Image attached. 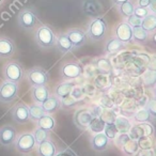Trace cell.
<instances>
[{
  "instance_id": "obj_8",
  "label": "cell",
  "mask_w": 156,
  "mask_h": 156,
  "mask_svg": "<svg viewBox=\"0 0 156 156\" xmlns=\"http://www.w3.org/2000/svg\"><path fill=\"white\" fill-rule=\"evenodd\" d=\"M113 37L124 44H128L133 42V27L126 20L119 23L113 29Z\"/></svg>"
},
{
  "instance_id": "obj_52",
  "label": "cell",
  "mask_w": 156,
  "mask_h": 156,
  "mask_svg": "<svg viewBox=\"0 0 156 156\" xmlns=\"http://www.w3.org/2000/svg\"><path fill=\"white\" fill-rule=\"evenodd\" d=\"M2 2H3V0H0V5H1Z\"/></svg>"
},
{
  "instance_id": "obj_35",
  "label": "cell",
  "mask_w": 156,
  "mask_h": 156,
  "mask_svg": "<svg viewBox=\"0 0 156 156\" xmlns=\"http://www.w3.org/2000/svg\"><path fill=\"white\" fill-rule=\"evenodd\" d=\"M129 140H130V137H129V135H128V133H119V134L115 136V138L113 139V142H115V147L121 150Z\"/></svg>"
},
{
  "instance_id": "obj_14",
  "label": "cell",
  "mask_w": 156,
  "mask_h": 156,
  "mask_svg": "<svg viewBox=\"0 0 156 156\" xmlns=\"http://www.w3.org/2000/svg\"><path fill=\"white\" fill-rule=\"evenodd\" d=\"M66 35L69 37V41L72 42L74 46V49L76 48H80L81 46H83L87 42V33L86 31H83L80 28H72L69 29L66 32Z\"/></svg>"
},
{
  "instance_id": "obj_6",
  "label": "cell",
  "mask_w": 156,
  "mask_h": 156,
  "mask_svg": "<svg viewBox=\"0 0 156 156\" xmlns=\"http://www.w3.org/2000/svg\"><path fill=\"white\" fill-rule=\"evenodd\" d=\"M20 88L18 83L5 80L0 83V103L10 104L18 98Z\"/></svg>"
},
{
  "instance_id": "obj_1",
  "label": "cell",
  "mask_w": 156,
  "mask_h": 156,
  "mask_svg": "<svg viewBox=\"0 0 156 156\" xmlns=\"http://www.w3.org/2000/svg\"><path fill=\"white\" fill-rule=\"evenodd\" d=\"M107 29H108V25L106 20L102 16H98V17H94L89 23L86 33L92 42H98L105 37Z\"/></svg>"
},
{
  "instance_id": "obj_3",
  "label": "cell",
  "mask_w": 156,
  "mask_h": 156,
  "mask_svg": "<svg viewBox=\"0 0 156 156\" xmlns=\"http://www.w3.org/2000/svg\"><path fill=\"white\" fill-rule=\"evenodd\" d=\"M2 74L5 80L20 83L23 78H24L25 69L18 61H10V62L5 64Z\"/></svg>"
},
{
  "instance_id": "obj_19",
  "label": "cell",
  "mask_w": 156,
  "mask_h": 156,
  "mask_svg": "<svg viewBox=\"0 0 156 156\" xmlns=\"http://www.w3.org/2000/svg\"><path fill=\"white\" fill-rule=\"evenodd\" d=\"M41 106L46 115H54L61 108V100L54 94H50L49 98L42 103Z\"/></svg>"
},
{
  "instance_id": "obj_16",
  "label": "cell",
  "mask_w": 156,
  "mask_h": 156,
  "mask_svg": "<svg viewBox=\"0 0 156 156\" xmlns=\"http://www.w3.org/2000/svg\"><path fill=\"white\" fill-rule=\"evenodd\" d=\"M15 52V44L11 39L0 37V58H11Z\"/></svg>"
},
{
  "instance_id": "obj_48",
  "label": "cell",
  "mask_w": 156,
  "mask_h": 156,
  "mask_svg": "<svg viewBox=\"0 0 156 156\" xmlns=\"http://www.w3.org/2000/svg\"><path fill=\"white\" fill-rule=\"evenodd\" d=\"M126 1H128V0H111V2L115 5H122V3L126 2Z\"/></svg>"
},
{
  "instance_id": "obj_45",
  "label": "cell",
  "mask_w": 156,
  "mask_h": 156,
  "mask_svg": "<svg viewBox=\"0 0 156 156\" xmlns=\"http://www.w3.org/2000/svg\"><path fill=\"white\" fill-rule=\"evenodd\" d=\"M147 69L152 72H156V57H152L147 64Z\"/></svg>"
},
{
  "instance_id": "obj_2",
  "label": "cell",
  "mask_w": 156,
  "mask_h": 156,
  "mask_svg": "<svg viewBox=\"0 0 156 156\" xmlns=\"http://www.w3.org/2000/svg\"><path fill=\"white\" fill-rule=\"evenodd\" d=\"M56 33L47 25H41L34 33V41L41 48L48 49L56 44Z\"/></svg>"
},
{
  "instance_id": "obj_38",
  "label": "cell",
  "mask_w": 156,
  "mask_h": 156,
  "mask_svg": "<svg viewBox=\"0 0 156 156\" xmlns=\"http://www.w3.org/2000/svg\"><path fill=\"white\" fill-rule=\"evenodd\" d=\"M103 133H104V134L106 135V136L108 137L111 141H113V139L115 138V136L119 134V132H118L115 123L113 124H106V126H105V128H104V132Z\"/></svg>"
},
{
  "instance_id": "obj_5",
  "label": "cell",
  "mask_w": 156,
  "mask_h": 156,
  "mask_svg": "<svg viewBox=\"0 0 156 156\" xmlns=\"http://www.w3.org/2000/svg\"><path fill=\"white\" fill-rule=\"evenodd\" d=\"M26 80L31 87L46 86L49 81V73L41 66L31 67L26 72Z\"/></svg>"
},
{
  "instance_id": "obj_22",
  "label": "cell",
  "mask_w": 156,
  "mask_h": 156,
  "mask_svg": "<svg viewBox=\"0 0 156 156\" xmlns=\"http://www.w3.org/2000/svg\"><path fill=\"white\" fill-rule=\"evenodd\" d=\"M132 122L133 124H142V123H152L154 124L155 119H153L150 112L147 111V109L145 107L140 108L133 115L132 117Z\"/></svg>"
},
{
  "instance_id": "obj_41",
  "label": "cell",
  "mask_w": 156,
  "mask_h": 156,
  "mask_svg": "<svg viewBox=\"0 0 156 156\" xmlns=\"http://www.w3.org/2000/svg\"><path fill=\"white\" fill-rule=\"evenodd\" d=\"M145 108L150 112V115L153 117V119L156 120V100L155 98H151L145 105Z\"/></svg>"
},
{
  "instance_id": "obj_7",
  "label": "cell",
  "mask_w": 156,
  "mask_h": 156,
  "mask_svg": "<svg viewBox=\"0 0 156 156\" xmlns=\"http://www.w3.org/2000/svg\"><path fill=\"white\" fill-rule=\"evenodd\" d=\"M14 145H15V149L20 153L23 154L31 153L37 147V143H35L33 134L29 132H25L23 134H20V136L16 137Z\"/></svg>"
},
{
  "instance_id": "obj_21",
  "label": "cell",
  "mask_w": 156,
  "mask_h": 156,
  "mask_svg": "<svg viewBox=\"0 0 156 156\" xmlns=\"http://www.w3.org/2000/svg\"><path fill=\"white\" fill-rule=\"evenodd\" d=\"M74 87H75V85L72 81L69 80L61 81V83L56 85V87L54 88V93L52 94L56 95L58 98H60V100H62V98H66V96H69L72 93V90H73Z\"/></svg>"
},
{
  "instance_id": "obj_37",
  "label": "cell",
  "mask_w": 156,
  "mask_h": 156,
  "mask_svg": "<svg viewBox=\"0 0 156 156\" xmlns=\"http://www.w3.org/2000/svg\"><path fill=\"white\" fill-rule=\"evenodd\" d=\"M141 130V135L142 136H154L155 135V126L152 123H142V124H137ZM141 136V137H142Z\"/></svg>"
},
{
  "instance_id": "obj_40",
  "label": "cell",
  "mask_w": 156,
  "mask_h": 156,
  "mask_svg": "<svg viewBox=\"0 0 156 156\" xmlns=\"http://www.w3.org/2000/svg\"><path fill=\"white\" fill-rule=\"evenodd\" d=\"M150 13L149 9L147 8H141V7H137L135 5V9H134V15L136 17L140 18V20H143L147 14Z\"/></svg>"
},
{
  "instance_id": "obj_51",
  "label": "cell",
  "mask_w": 156,
  "mask_h": 156,
  "mask_svg": "<svg viewBox=\"0 0 156 156\" xmlns=\"http://www.w3.org/2000/svg\"><path fill=\"white\" fill-rule=\"evenodd\" d=\"M153 151H154V156H156V145L153 147Z\"/></svg>"
},
{
  "instance_id": "obj_26",
  "label": "cell",
  "mask_w": 156,
  "mask_h": 156,
  "mask_svg": "<svg viewBox=\"0 0 156 156\" xmlns=\"http://www.w3.org/2000/svg\"><path fill=\"white\" fill-rule=\"evenodd\" d=\"M115 125L119 133H128L133 126V122L124 115H118L115 121Z\"/></svg>"
},
{
  "instance_id": "obj_9",
  "label": "cell",
  "mask_w": 156,
  "mask_h": 156,
  "mask_svg": "<svg viewBox=\"0 0 156 156\" xmlns=\"http://www.w3.org/2000/svg\"><path fill=\"white\" fill-rule=\"evenodd\" d=\"M93 115L92 111L88 108H79L76 110L75 115H74V123L79 129L86 130L89 128L90 123L93 120Z\"/></svg>"
},
{
  "instance_id": "obj_42",
  "label": "cell",
  "mask_w": 156,
  "mask_h": 156,
  "mask_svg": "<svg viewBox=\"0 0 156 156\" xmlns=\"http://www.w3.org/2000/svg\"><path fill=\"white\" fill-rule=\"evenodd\" d=\"M126 22L128 23V24L130 25V26L134 28V27H139L141 26V22H142V20H140V18L136 17V16L133 14V15H130L129 17L126 18Z\"/></svg>"
},
{
  "instance_id": "obj_36",
  "label": "cell",
  "mask_w": 156,
  "mask_h": 156,
  "mask_svg": "<svg viewBox=\"0 0 156 156\" xmlns=\"http://www.w3.org/2000/svg\"><path fill=\"white\" fill-rule=\"evenodd\" d=\"M117 117L118 115H115L112 110H110V109H105V110H103L100 115V118L105 122V124H113L115 119H117Z\"/></svg>"
},
{
  "instance_id": "obj_32",
  "label": "cell",
  "mask_w": 156,
  "mask_h": 156,
  "mask_svg": "<svg viewBox=\"0 0 156 156\" xmlns=\"http://www.w3.org/2000/svg\"><path fill=\"white\" fill-rule=\"evenodd\" d=\"M139 149H153L156 145L154 136H142L137 140Z\"/></svg>"
},
{
  "instance_id": "obj_20",
  "label": "cell",
  "mask_w": 156,
  "mask_h": 156,
  "mask_svg": "<svg viewBox=\"0 0 156 156\" xmlns=\"http://www.w3.org/2000/svg\"><path fill=\"white\" fill-rule=\"evenodd\" d=\"M124 48H125V44L122 43L115 37H109L105 42L104 52L106 55H115L121 51V50H123Z\"/></svg>"
},
{
  "instance_id": "obj_49",
  "label": "cell",
  "mask_w": 156,
  "mask_h": 156,
  "mask_svg": "<svg viewBox=\"0 0 156 156\" xmlns=\"http://www.w3.org/2000/svg\"><path fill=\"white\" fill-rule=\"evenodd\" d=\"M152 41H153V43L156 45V32H154V33H152Z\"/></svg>"
},
{
  "instance_id": "obj_11",
  "label": "cell",
  "mask_w": 156,
  "mask_h": 156,
  "mask_svg": "<svg viewBox=\"0 0 156 156\" xmlns=\"http://www.w3.org/2000/svg\"><path fill=\"white\" fill-rule=\"evenodd\" d=\"M112 141L104 134V133H98L93 134V136L90 138V145L91 149L98 153L105 152L110 147Z\"/></svg>"
},
{
  "instance_id": "obj_18",
  "label": "cell",
  "mask_w": 156,
  "mask_h": 156,
  "mask_svg": "<svg viewBox=\"0 0 156 156\" xmlns=\"http://www.w3.org/2000/svg\"><path fill=\"white\" fill-rule=\"evenodd\" d=\"M50 95L49 89L47 86H35L31 89V98H32L33 103L40 104L44 103Z\"/></svg>"
},
{
  "instance_id": "obj_17",
  "label": "cell",
  "mask_w": 156,
  "mask_h": 156,
  "mask_svg": "<svg viewBox=\"0 0 156 156\" xmlns=\"http://www.w3.org/2000/svg\"><path fill=\"white\" fill-rule=\"evenodd\" d=\"M56 46L57 50L59 52H61L62 55L71 52L74 50V46L72 44V42L69 41V37L66 35V33H59L56 37Z\"/></svg>"
},
{
  "instance_id": "obj_34",
  "label": "cell",
  "mask_w": 156,
  "mask_h": 156,
  "mask_svg": "<svg viewBox=\"0 0 156 156\" xmlns=\"http://www.w3.org/2000/svg\"><path fill=\"white\" fill-rule=\"evenodd\" d=\"M49 133L50 132L44 130V129H42V128H39V127L35 128L32 132V134H33V137H34L37 145L40 144L41 142H43V141H45L46 139H49Z\"/></svg>"
},
{
  "instance_id": "obj_24",
  "label": "cell",
  "mask_w": 156,
  "mask_h": 156,
  "mask_svg": "<svg viewBox=\"0 0 156 156\" xmlns=\"http://www.w3.org/2000/svg\"><path fill=\"white\" fill-rule=\"evenodd\" d=\"M37 127L47 132H52L56 127V120L52 115H44L39 121H37Z\"/></svg>"
},
{
  "instance_id": "obj_25",
  "label": "cell",
  "mask_w": 156,
  "mask_h": 156,
  "mask_svg": "<svg viewBox=\"0 0 156 156\" xmlns=\"http://www.w3.org/2000/svg\"><path fill=\"white\" fill-rule=\"evenodd\" d=\"M141 27H142L147 33H150V34L156 32V14L150 12V13L142 20V22H141Z\"/></svg>"
},
{
  "instance_id": "obj_46",
  "label": "cell",
  "mask_w": 156,
  "mask_h": 156,
  "mask_svg": "<svg viewBox=\"0 0 156 156\" xmlns=\"http://www.w3.org/2000/svg\"><path fill=\"white\" fill-rule=\"evenodd\" d=\"M152 0H137V7L149 8Z\"/></svg>"
},
{
  "instance_id": "obj_43",
  "label": "cell",
  "mask_w": 156,
  "mask_h": 156,
  "mask_svg": "<svg viewBox=\"0 0 156 156\" xmlns=\"http://www.w3.org/2000/svg\"><path fill=\"white\" fill-rule=\"evenodd\" d=\"M56 156H78L72 149H64L60 152H57Z\"/></svg>"
},
{
  "instance_id": "obj_39",
  "label": "cell",
  "mask_w": 156,
  "mask_h": 156,
  "mask_svg": "<svg viewBox=\"0 0 156 156\" xmlns=\"http://www.w3.org/2000/svg\"><path fill=\"white\" fill-rule=\"evenodd\" d=\"M77 102L78 101L76 100V98H74L73 96L69 94V96H66V98L61 100V108H64V109L72 108V107H74L77 104Z\"/></svg>"
},
{
  "instance_id": "obj_44",
  "label": "cell",
  "mask_w": 156,
  "mask_h": 156,
  "mask_svg": "<svg viewBox=\"0 0 156 156\" xmlns=\"http://www.w3.org/2000/svg\"><path fill=\"white\" fill-rule=\"evenodd\" d=\"M136 156H154L153 149H140Z\"/></svg>"
},
{
  "instance_id": "obj_12",
  "label": "cell",
  "mask_w": 156,
  "mask_h": 156,
  "mask_svg": "<svg viewBox=\"0 0 156 156\" xmlns=\"http://www.w3.org/2000/svg\"><path fill=\"white\" fill-rule=\"evenodd\" d=\"M12 119L17 124H26L30 120L29 118V106L25 103H17L11 109Z\"/></svg>"
},
{
  "instance_id": "obj_27",
  "label": "cell",
  "mask_w": 156,
  "mask_h": 156,
  "mask_svg": "<svg viewBox=\"0 0 156 156\" xmlns=\"http://www.w3.org/2000/svg\"><path fill=\"white\" fill-rule=\"evenodd\" d=\"M95 65H96V69H98V72L104 74V75H109V74L112 72L111 62L106 57H101V58H98L95 62Z\"/></svg>"
},
{
  "instance_id": "obj_23",
  "label": "cell",
  "mask_w": 156,
  "mask_h": 156,
  "mask_svg": "<svg viewBox=\"0 0 156 156\" xmlns=\"http://www.w3.org/2000/svg\"><path fill=\"white\" fill-rule=\"evenodd\" d=\"M150 37H151V34L147 33L141 26L133 28V42L134 43L143 45V44L147 43V41L150 40Z\"/></svg>"
},
{
  "instance_id": "obj_33",
  "label": "cell",
  "mask_w": 156,
  "mask_h": 156,
  "mask_svg": "<svg viewBox=\"0 0 156 156\" xmlns=\"http://www.w3.org/2000/svg\"><path fill=\"white\" fill-rule=\"evenodd\" d=\"M143 83L149 89H153L156 86V72H152L147 69V73L143 75Z\"/></svg>"
},
{
  "instance_id": "obj_13",
  "label": "cell",
  "mask_w": 156,
  "mask_h": 156,
  "mask_svg": "<svg viewBox=\"0 0 156 156\" xmlns=\"http://www.w3.org/2000/svg\"><path fill=\"white\" fill-rule=\"evenodd\" d=\"M17 137L16 128L13 125H5L0 127V144L3 147H9L13 144Z\"/></svg>"
},
{
  "instance_id": "obj_47",
  "label": "cell",
  "mask_w": 156,
  "mask_h": 156,
  "mask_svg": "<svg viewBox=\"0 0 156 156\" xmlns=\"http://www.w3.org/2000/svg\"><path fill=\"white\" fill-rule=\"evenodd\" d=\"M147 9H149V11L151 13L156 14V0H152L151 3H150V7Z\"/></svg>"
},
{
  "instance_id": "obj_15",
  "label": "cell",
  "mask_w": 156,
  "mask_h": 156,
  "mask_svg": "<svg viewBox=\"0 0 156 156\" xmlns=\"http://www.w3.org/2000/svg\"><path fill=\"white\" fill-rule=\"evenodd\" d=\"M58 149L57 145L51 139H46L45 141L37 145V156H56Z\"/></svg>"
},
{
  "instance_id": "obj_10",
  "label": "cell",
  "mask_w": 156,
  "mask_h": 156,
  "mask_svg": "<svg viewBox=\"0 0 156 156\" xmlns=\"http://www.w3.org/2000/svg\"><path fill=\"white\" fill-rule=\"evenodd\" d=\"M17 20L20 26L23 29L26 30H32L37 27V24L39 23V18L34 14V12L29 9H25L20 12L17 16Z\"/></svg>"
},
{
  "instance_id": "obj_30",
  "label": "cell",
  "mask_w": 156,
  "mask_h": 156,
  "mask_svg": "<svg viewBox=\"0 0 156 156\" xmlns=\"http://www.w3.org/2000/svg\"><path fill=\"white\" fill-rule=\"evenodd\" d=\"M44 115H45V112H44L43 108H42V106L40 104L33 103L32 105L29 106V118H30L31 121H39Z\"/></svg>"
},
{
  "instance_id": "obj_50",
  "label": "cell",
  "mask_w": 156,
  "mask_h": 156,
  "mask_svg": "<svg viewBox=\"0 0 156 156\" xmlns=\"http://www.w3.org/2000/svg\"><path fill=\"white\" fill-rule=\"evenodd\" d=\"M152 92H153V98H155L156 100V86L152 89Z\"/></svg>"
},
{
  "instance_id": "obj_4",
  "label": "cell",
  "mask_w": 156,
  "mask_h": 156,
  "mask_svg": "<svg viewBox=\"0 0 156 156\" xmlns=\"http://www.w3.org/2000/svg\"><path fill=\"white\" fill-rule=\"evenodd\" d=\"M83 74V67L77 61H67L60 67V77L63 80H75L81 77Z\"/></svg>"
},
{
  "instance_id": "obj_29",
  "label": "cell",
  "mask_w": 156,
  "mask_h": 156,
  "mask_svg": "<svg viewBox=\"0 0 156 156\" xmlns=\"http://www.w3.org/2000/svg\"><path fill=\"white\" fill-rule=\"evenodd\" d=\"M139 145L137 140H134V139H130L125 145L121 149L122 153L125 156H136L137 153L139 151Z\"/></svg>"
},
{
  "instance_id": "obj_31",
  "label": "cell",
  "mask_w": 156,
  "mask_h": 156,
  "mask_svg": "<svg viewBox=\"0 0 156 156\" xmlns=\"http://www.w3.org/2000/svg\"><path fill=\"white\" fill-rule=\"evenodd\" d=\"M105 126H106V124H105V122L100 117H94L92 122L90 123V126L88 129L91 130L93 134H98V133L104 132Z\"/></svg>"
},
{
  "instance_id": "obj_28",
  "label": "cell",
  "mask_w": 156,
  "mask_h": 156,
  "mask_svg": "<svg viewBox=\"0 0 156 156\" xmlns=\"http://www.w3.org/2000/svg\"><path fill=\"white\" fill-rule=\"evenodd\" d=\"M117 7H118V12H119L122 17L127 18L134 14L135 5L132 0H128V1H126V2L122 3L120 5H117Z\"/></svg>"
}]
</instances>
